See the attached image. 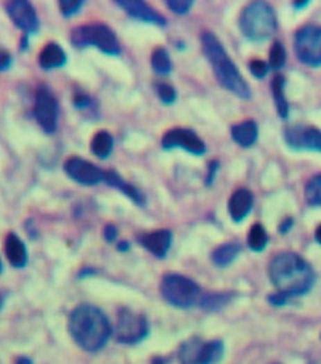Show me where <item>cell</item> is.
<instances>
[{"instance_id": "14", "label": "cell", "mask_w": 321, "mask_h": 364, "mask_svg": "<svg viewBox=\"0 0 321 364\" xmlns=\"http://www.w3.org/2000/svg\"><path fill=\"white\" fill-rule=\"evenodd\" d=\"M115 5L121 8L128 16H131L135 20L157 26L166 24V19L153 6L142 2V0H119V2H115Z\"/></svg>"}, {"instance_id": "1", "label": "cell", "mask_w": 321, "mask_h": 364, "mask_svg": "<svg viewBox=\"0 0 321 364\" xmlns=\"http://www.w3.org/2000/svg\"><path fill=\"white\" fill-rule=\"evenodd\" d=\"M269 276L277 289V293L269 296L275 306L286 304L291 297L306 295L314 285L311 266L295 252H281L276 255L270 262Z\"/></svg>"}, {"instance_id": "23", "label": "cell", "mask_w": 321, "mask_h": 364, "mask_svg": "<svg viewBox=\"0 0 321 364\" xmlns=\"http://www.w3.org/2000/svg\"><path fill=\"white\" fill-rule=\"evenodd\" d=\"M112 148H114V138L108 131H98L97 134H94L90 143V150L93 155L105 159L111 155Z\"/></svg>"}, {"instance_id": "7", "label": "cell", "mask_w": 321, "mask_h": 364, "mask_svg": "<svg viewBox=\"0 0 321 364\" xmlns=\"http://www.w3.org/2000/svg\"><path fill=\"white\" fill-rule=\"evenodd\" d=\"M148 333L150 324L144 315L127 309V307L120 311L115 330L116 342L123 345H137L147 338Z\"/></svg>"}, {"instance_id": "11", "label": "cell", "mask_w": 321, "mask_h": 364, "mask_svg": "<svg viewBox=\"0 0 321 364\" xmlns=\"http://www.w3.org/2000/svg\"><path fill=\"white\" fill-rule=\"evenodd\" d=\"M5 9L13 24L24 33V36L37 33L40 21L36 9L31 2H26V0H12V2L5 5Z\"/></svg>"}, {"instance_id": "41", "label": "cell", "mask_w": 321, "mask_h": 364, "mask_svg": "<svg viewBox=\"0 0 321 364\" xmlns=\"http://www.w3.org/2000/svg\"><path fill=\"white\" fill-rule=\"evenodd\" d=\"M16 364H32V360L31 358H27V357H20Z\"/></svg>"}, {"instance_id": "30", "label": "cell", "mask_w": 321, "mask_h": 364, "mask_svg": "<svg viewBox=\"0 0 321 364\" xmlns=\"http://www.w3.org/2000/svg\"><path fill=\"white\" fill-rule=\"evenodd\" d=\"M155 92H157L159 100L166 105L173 104L175 101H177V90H175L168 83H164V81L157 83L155 84Z\"/></svg>"}, {"instance_id": "5", "label": "cell", "mask_w": 321, "mask_h": 364, "mask_svg": "<svg viewBox=\"0 0 321 364\" xmlns=\"http://www.w3.org/2000/svg\"><path fill=\"white\" fill-rule=\"evenodd\" d=\"M159 291L164 300L178 309H189L199 304L203 296L198 284L180 273L165 275L161 281Z\"/></svg>"}, {"instance_id": "16", "label": "cell", "mask_w": 321, "mask_h": 364, "mask_svg": "<svg viewBox=\"0 0 321 364\" xmlns=\"http://www.w3.org/2000/svg\"><path fill=\"white\" fill-rule=\"evenodd\" d=\"M252 207H253V193L246 188H241L232 193L227 204V211L233 220L241 222L248 216Z\"/></svg>"}, {"instance_id": "28", "label": "cell", "mask_w": 321, "mask_h": 364, "mask_svg": "<svg viewBox=\"0 0 321 364\" xmlns=\"http://www.w3.org/2000/svg\"><path fill=\"white\" fill-rule=\"evenodd\" d=\"M306 200L313 207H321V174L313 177L307 182Z\"/></svg>"}, {"instance_id": "29", "label": "cell", "mask_w": 321, "mask_h": 364, "mask_svg": "<svg viewBox=\"0 0 321 364\" xmlns=\"http://www.w3.org/2000/svg\"><path fill=\"white\" fill-rule=\"evenodd\" d=\"M202 342L198 339H192L186 342L180 352L181 364H198V353Z\"/></svg>"}, {"instance_id": "26", "label": "cell", "mask_w": 321, "mask_h": 364, "mask_svg": "<svg viewBox=\"0 0 321 364\" xmlns=\"http://www.w3.org/2000/svg\"><path fill=\"white\" fill-rule=\"evenodd\" d=\"M248 245L254 252H261L268 245V234L260 223H254V225H252L248 234Z\"/></svg>"}, {"instance_id": "12", "label": "cell", "mask_w": 321, "mask_h": 364, "mask_svg": "<svg viewBox=\"0 0 321 364\" xmlns=\"http://www.w3.org/2000/svg\"><path fill=\"white\" fill-rule=\"evenodd\" d=\"M162 148H182L193 155H203L207 153V146L199 138L196 132L188 128H172L166 131L162 137Z\"/></svg>"}, {"instance_id": "3", "label": "cell", "mask_w": 321, "mask_h": 364, "mask_svg": "<svg viewBox=\"0 0 321 364\" xmlns=\"http://www.w3.org/2000/svg\"><path fill=\"white\" fill-rule=\"evenodd\" d=\"M200 43H202V51L207 55L208 62L211 63L219 84H222L226 90L236 94L241 98H249L250 97L249 84L242 77L236 64L230 60L229 54L226 53L225 47L218 40V37L211 32H205L200 37Z\"/></svg>"}, {"instance_id": "19", "label": "cell", "mask_w": 321, "mask_h": 364, "mask_svg": "<svg viewBox=\"0 0 321 364\" xmlns=\"http://www.w3.org/2000/svg\"><path fill=\"white\" fill-rule=\"evenodd\" d=\"M104 182L115 189L121 191L125 197H128L132 202H135L137 205L139 207H144L145 205V197L144 193L137 189L134 185H131L130 182H127L119 173H115L112 170H108L105 171V177H104Z\"/></svg>"}, {"instance_id": "42", "label": "cell", "mask_w": 321, "mask_h": 364, "mask_svg": "<svg viewBox=\"0 0 321 364\" xmlns=\"http://www.w3.org/2000/svg\"><path fill=\"white\" fill-rule=\"evenodd\" d=\"M315 239H317V242L321 245V225H318L317 227V229H315Z\"/></svg>"}, {"instance_id": "24", "label": "cell", "mask_w": 321, "mask_h": 364, "mask_svg": "<svg viewBox=\"0 0 321 364\" xmlns=\"http://www.w3.org/2000/svg\"><path fill=\"white\" fill-rule=\"evenodd\" d=\"M151 66L153 70L159 76H166L172 71L171 55L166 49L157 47L151 54Z\"/></svg>"}, {"instance_id": "32", "label": "cell", "mask_w": 321, "mask_h": 364, "mask_svg": "<svg viewBox=\"0 0 321 364\" xmlns=\"http://www.w3.org/2000/svg\"><path fill=\"white\" fill-rule=\"evenodd\" d=\"M83 6L84 2H81V0H62V2H58V8H60V12L64 17H71L73 15L78 13Z\"/></svg>"}, {"instance_id": "37", "label": "cell", "mask_w": 321, "mask_h": 364, "mask_svg": "<svg viewBox=\"0 0 321 364\" xmlns=\"http://www.w3.org/2000/svg\"><path fill=\"white\" fill-rule=\"evenodd\" d=\"M218 170H219V162L218 161H212L209 164V168H208V177H207V185H211L215 180V175L218 174Z\"/></svg>"}, {"instance_id": "4", "label": "cell", "mask_w": 321, "mask_h": 364, "mask_svg": "<svg viewBox=\"0 0 321 364\" xmlns=\"http://www.w3.org/2000/svg\"><path fill=\"white\" fill-rule=\"evenodd\" d=\"M241 31L253 42L270 39L277 31V17L273 8L266 2L249 3L241 15Z\"/></svg>"}, {"instance_id": "34", "label": "cell", "mask_w": 321, "mask_h": 364, "mask_svg": "<svg viewBox=\"0 0 321 364\" xmlns=\"http://www.w3.org/2000/svg\"><path fill=\"white\" fill-rule=\"evenodd\" d=\"M249 69H250V73L257 77V78H263L268 71H269V66L265 63V62H261V60H252L250 64H249Z\"/></svg>"}, {"instance_id": "38", "label": "cell", "mask_w": 321, "mask_h": 364, "mask_svg": "<svg viewBox=\"0 0 321 364\" xmlns=\"http://www.w3.org/2000/svg\"><path fill=\"white\" fill-rule=\"evenodd\" d=\"M103 234H104V239L107 242H114L116 239V236H119V231H116V228L114 225H105Z\"/></svg>"}, {"instance_id": "13", "label": "cell", "mask_w": 321, "mask_h": 364, "mask_svg": "<svg viewBox=\"0 0 321 364\" xmlns=\"http://www.w3.org/2000/svg\"><path fill=\"white\" fill-rule=\"evenodd\" d=\"M286 144L293 150L321 153V131L307 125H291L284 131Z\"/></svg>"}, {"instance_id": "15", "label": "cell", "mask_w": 321, "mask_h": 364, "mask_svg": "<svg viewBox=\"0 0 321 364\" xmlns=\"http://www.w3.org/2000/svg\"><path fill=\"white\" fill-rule=\"evenodd\" d=\"M139 245L147 249L158 259H164L168 255V250L172 245V232L169 229H158L153 232L142 234L138 238Z\"/></svg>"}, {"instance_id": "2", "label": "cell", "mask_w": 321, "mask_h": 364, "mask_svg": "<svg viewBox=\"0 0 321 364\" xmlns=\"http://www.w3.org/2000/svg\"><path fill=\"white\" fill-rule=\"evenodd\" d=\"M69 331L85 352L101 350L111 338L112 327L107 316L93 304H80L69 318Z\"/></svg>"}, {"instance_id": "27", "label": "cell", "mask_w": 321, "mask_h": 364, "mask_svg": "<svg viewBox=\"0 0 321 364\" xmlns=\"http://www.w3.org/2000/svg\"><path fill=\"white\" fill-rule=\"evenodd\" d=\"M232 299V293H211L203 295L199 306L205 311H218L222 309L225 304H227Z\"/></svg>"}, {"instance_id": "9", "label": "cell", "mask_w": 321, "mask_h": 364, "mask_svg": "<svg viewBox=\"0 0 321 364\" xmlns=\"http://www.w3.org/2000/svg\"><path fill=\"white\" fill-rule=\"evenodd\" d=\"M64 173L74 182L84 187H94L104 182L105 171L96 164L83 159L80 157H71L64 162Z\"/></svg>"}, {"instance_id": "36", "label": "cell", "mask_w": 321, "mask_h": 364, "mask_svg": "<svg viewBox=\"0 0 321 364\" xmlns=\"http://www.w3.org/2000/svg\"><path fill=\"white\" fill-rule=\"evenodd\" d=\"M10 66H12V54L5 49H0V73L6 71Z\"/></svg>"}, {"instance_id": "31", "label": "cell", "mask_w": 321, "mask_h": 364, "mask_svg": "<svg viewBox=\"0 0 321 364\" xmlns=\"http://www.w3.org/2000/svg\"><path fill=\"white\" fill-rule=\"evenodd\" d=\"M286 63V51L284 47L281 46V43H275L270 49V54H269V66L273 70H279L284 66Z\"/></svg>"}, {"instance_id": "35", "label": "cell", "mask_w": 321, "mask_h": 364, "mask_svg": "<svg viewBox=\"0 0 321 364\" xmlns=\"http://www.w3.org/2000/svg\"><path fill=\"white\" fill-rule=\"evenodd\" d=\"M92 104H93L92 98L87 96L85 93H76V96H74V105L77 108L84 110V108H89Z\"/></svg>"}, {"instance_id": "18", "label": "cell", "mask_w": 321, "mask_h": 364, "mask_svg": "<svg viewBox=\"0 0 321 364\" xmlns=\"http://www.w3.org/2000/svg\"><path fill=\"white\" fill-rule=\"evenodd\" d=\"M67 62V54L63 50L60 44L54 42L47 43L40 54H39V64L43 70H53V69H60Z\"/></svg>"}, {"instance_id": "40", "label": "cell", "mask_w": 321, "mask_h": 364, "mask_svg": "<svg viewBox=\"0 0 321 364\" xmlns=\"http://www.w3.org/2000/svg\"><path fill=\"white\" fill-rule=\"evenodd\" d=\"M119 249L123 250V252H125V250L130 249V243L125 242V241H124V242H120V243H119Z\"/></svg>"}, {"instance_id": "21", "label": "cell", "mask_w": 321, "mask_h": 364, "mask_svg": "<svg viewBox=\"0 0 321 364\" xmlns=\"http://www.w3.org/2000/svg\"><path fill=\"white\" fill-rule=\"evenodd\" d=\"M241 252L242 245L238 242L223 243L212 252V262L219 268L229 266L232 262L236 261V258L241 255Z\"/></svg>"}, {"instance_id": "25", "label": "cell", "mask_w": 321, "mask_h": 364, "mask_svg": "<svg viewBox=\"0 0 321 364\" xmlns=\"http://www.w3.org/2000/svg\"><path fill=\"white\" fill-rule=\"evenodd\" d=\"M272 92L276 103L277 113L281 119H286L288 114V103L284 96V78L281 76H277L272 81Z\"/></svg>"}, {"instance_id": "17", "label": "cell", "mask_w": 321, "mask_h": 364, "mask_svg": "<svg viewBox=\"0 0 321 364\" xmlns=\"http://www.w3.org/2000/svg\"><path fill=\"white\" fill-rule=\"evenodd\" d=\"M5 255L8 262L16 268V269H21L27 265V249L24 242L13 232H9L6 235L5 243Z\"/></svg>"}, {"instance_id": "10", "label": "cell", "mask_w": 321, "mask_h": 364, "mask_svg": "<svg viewBox=\"0 0 321 364\" xmlns=\"http://www.w3.org/2000/svg\"><path fill=\"white\" fill-rule=\"evenodd\" d=\"M33 113L40 128L46 134H54L58 120V104L50 90L42 87L36 93Z\"/></svg>"}, {"instance_id": "22", "label": "cell", "mask_w": 321, "mask_h": 364, "mask_svg": "<svg viewBox=\"0 0 321 364\" xmlns=\"http://www.w3.org/2000/svg\"><path fill=\"white\" fill-rule=\"evenodd\" d=\"M223 343L214 340L209 343H202L198 353V364H218L223 357Z\"/></svg>"}, {"instance_id": "33", "label": "cell", "mask_w": 321, "mask_h": 364, "mask_svg": "<svg viewBox=\"0 0 321 364\" xmlns=\"http://www.w3.org/2000/svg\"><path fill=\"white\" fill-rule=\"evenodd\" d=\"M193 2L192 0H168L166 6L171 12L177 13V15H185L189 12V9L192 8Z\"/></svg>"}, {"instance_id": "20", "label": "cell", "mask_w": 321, "mask_h": 364, "mask_svg": "<svg viewBox=\"0 0 321 364\" xmlns=\"http://www.w3.org/2000/svg\"><path fill=\"white\" fill-rule=\"evenodd\" d=\"M230 134H232L233 141H235L236 144H239L243 148H249L256 143V139H257V124L252 120L242 121L230 128Z\"/></svg>"}, {"instance_id": "6", "label": "cell", "mask_w": 321, "mask_h": 364, "mask_svg": "<svg viewBox=\"0 0 321 364\" xmlns=\"http://www.w3.org/2000/svg\"><path fill=\"white\" fill-rule=\"evenodd\" d=\"M70 42L78 49L92 46L110 55H119L121 53L120 42L116 39L114 31L101 23H92L76 27L71 32Z\"/></svg>"}, {"instance_id": "8", "label": "cell", "mask_w": 321, "mask_h": 364, "mask_svg": "<svg viewBox=\"0 0 321 364\" xmlns=\"http://www.w3.org/2000/svg\"><path fill=\"white\" fill-rule=\"evenodd\" d=\"M295 49L300 62L311 67L321 66V26L307 24L296 33Z\"/></svg>"}, {"instance_id": "43", "label": "cell", "mask_w": 321, "mask_h": 364, "mask_svg": "<svg viewBox=\"0 0 321 364\" xmlns=\"http://www.w3.org/2000/svg\"><path fill=\"white\" fill-rule=\"evenodd\" d=\"M2 272H3V262H2V259H0V273Z\"/></svg>"}, {"instance_id": "39", "label": "cell", "mask_w": 321, "mask_h": 364, "mask_svg": "<svg viewBox=\"0 0 321 364\" xmlns=\"http://www.w3.org/2000/svg\"><path fill=\"white\" fill-rule=\"evenodd\" d=\"M291 223H293V220H291L290 218H286L284 220H283V223H281V225H280V231L284 234V232H287L288 229H290V227H291Z\"/></svg>"}]
</instances>
